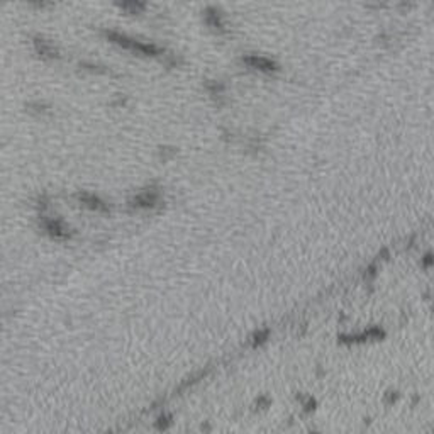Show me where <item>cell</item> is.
<instances>
[{"label":"cell","instance_id":"obj_1","mask_svg":"<svg viewBox=\"0 0 434 434\" xmlns=\"http://www.w3.org/2000/svg\"><path fill=\"white\" fill-rule=\"evenodd\" d=\"M78 199L83 206L90 207V209H93V210H99V212H107V210H109V207H107L102 200L90 195V193H78Z\"/></svg>","mask_w":434,"mask_h":434},{"label":"cell","instance_id":"obj_2","mask_svg":"<svg viewBox=\"0 0 434 434\" xmlns=\"http://www.w3.org/2000/svg\"><path fill=\"white\" fill-rule=\"evenodd\" d=\"M44 229H46V231L50 232L53 238L65 239V238H68V236H70L68 229L65 227V226L61 224L60 221H46V222H44Z\"/></svg>","mask_w":434,"mask_h":434},{"label":"cell","instance_id":"obj_3","mask_svg":"<svg viewBox=\"0 0 434 434\" xmlns=\"http://www.w3.org/2000/svg\"><path fill=\"white\" fill-rule=\"evenodd\" d=\"M156 204V195L155 193H143V195H138L136 199L133 200V206L136 207H153Z\"/></svg>","mask_w":434,"mask_h":434},{"label":"cell","instance_id":"obj_4","mask_svg":"<svg viewBox=\"0 0 434 434\" xmlns=\"http://www.w3.org/2000/svg\"><path fill=\"white\" fill-rule=\"evenodd\" d=\"M248 63L255 65V67H260L261 70H268V68H272V65L268 63V61L265 60H256V58H253V60H248Z\"/></svg>","mask_w":434,"mask_h":434}]
</instances>
